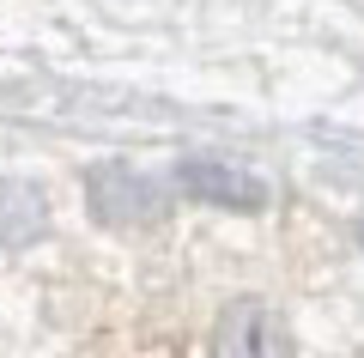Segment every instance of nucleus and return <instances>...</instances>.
I'll return each mask as SVG.
<instances>
[{"instance_id":"f03ea898","label":"nucleus","mask_w":364,"mask_h":358,"mask_svg":"<svg viewBox=\"0 0 364 358\" xmlns=\"http://www.w3.org/2000/svg\"><path fill=\"white\" fill-rule=\"evenodd\" d=\"M213 358H298V352H291V328L279 322V310L243 298L213 328Z\"/></svg>"},{"instance_id":"7ed1b4c3","label":"nucleus","mask_w":364,"mask_h":358,"mask_svg":"<svg viewBox=\"0 0 364 358\" xmlns=\"http://www.w3.org/2000/svg\"><path fill=\"white\" fill-rule=\"evenodd\" d=\"M170 182H176L182 194L207 201V206H231V213H261V206H267V182H261L255 170L231 164V158H182Z\"/></svg>"},{"instance_id":"39448f33","label":"nucleus","mask_w":364,"mask_h":358,"mask_svg":"<svg viewBox=\"0 0 364 358\" xmlns=\"http://www.w3.org/2000/svg\"><path fill=\"white\" fill-rule=\"evenodd\" d=\"M358 237H364V225H358Z\"/></svg>"},{"instance_id":"20e7f679","label":"nucleus","mask_w":364,"mask_h":358,"mask_svg":"<svg viewBox=\"0 0 364 358\" xmlns=\"http://www.w3.org/2000/svg\"><path fill=\"white\" fill-rule=\"evenodd\" d=\"M49 231V201H43L37 182H18V177H0V256L6 249H25Z\"/></svg>"},{"instance_id":"f257e3e1","label":"nucleus","mask_w":364,"mask_h":358,"mask_svg":"<svg viewBox=\"0 0 364 358\" xmlns=\"http://www.w3.org/2000/svg\"><path fill=\"white\" fill-rule=\"evenodd\" d=\"M85 194H91V219H104V225H158L170 206V189L140 177L134 164H97L85 177Z\"/></svg>"}]
</instances>
